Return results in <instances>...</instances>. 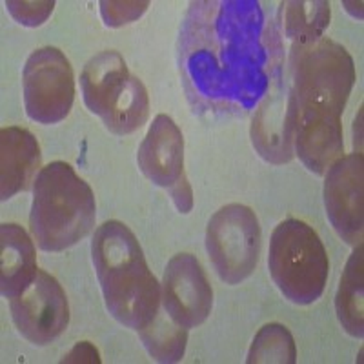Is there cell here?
<instances>
[{
    "label": "cell",
    "instance_id": "6da1fadb",
    "mask_svg": "<svg viewBox=\"0 0 364 364\" xmlns=\"http://www.w3.org/2000/svg\"><path fill=\"white\" fill-rule=\"evenodd\" d=\"M277 17L257 0L193 2L178 37V70L191 102L210 113H246L282 70Z\"/></svg>",
    "mask_w": 364,
    "mask_h": 364
},
{
    "label": "cell",
    "instance_id": "7a4b0ae2",
    "mask_svg": "<svg viewBox=\"0 0 364 364\" xmlns=\"http://www.w3.org/2000/svg\"><path fill=\"white\" fill-rule=\"evenodd\" d=\"M294 151L315 175L343 157V117L355 84L352 55L339 42L318 38L291 46Z\"/></svg>",
    "mask_w": 364,
    "mask_h": 364
},
{
    "label": "cell",
    "instance_id": "3957f363",
    "mask_svg": "<svg viewBox=\"0 0 364 364\" xmlns=\"http://www.w3.org/2000/svg\"><path fill=\"white\" fill-rule=\"evenodd\" d=\"M91 261L104 304L117 323L142 330L161 310L162 288L149 269L135 233L119 220H106L91 240Z\"/></svg>",
    "mask_w": 364,
    "mask_h": 364
},
{
    "label": "cell",
    "instance_id": "277c9868",
    "mask_svg": "<svg viewBox=\"0 0 364 364\" xmlns=\"http://www.w3.org/2000/svg\"><path fill=\"white\" fill-rule=\"evenodd\" d=\"M29 232L44 252H64L95 226L97 204L90 184L68 162L44 166L33 182Z\"/></svg>",
    "mask_w": 364,
    "mask_h": 364
},
{
    "label": "cell",
    "instance_id": "5b68a950",
    "mask_svg": "<svg viewBox=\"0 0 364 364\" xmlns=\"http://www.w3.org/2000/svg\"><path fill=\"white\" fill-rule=\"evenodd\" d=\"M268 268L279 291L299 306L321 299L330 275L323 240L310 224L297 219L282 220L273 230Z\"/></svg>",
    "mask_w": 364,
    "mask_h": 364
},
{
    "label": "cell",
    "instance_id": "8992f818",
    "mask_svg": "<svg viewBox=\"0 0 364 364\" xmlns=\"http://www.w3.org/2000/svg\"><path fill=\"white\" fill-rule=\"evenodd\" d=\"M261 242V224L255 211L245 204H226L208 223V255L226 284H240L255 272Z\"/></svg>",
    "mask_w": 364,
    "mask_h": 364
},
{
    "label": "cell",
    "instance_id": "52a82bcc",
    "mask_svg": "<svg viewBox=\"0 0 364 364\" xmlns=\"http://www.w3.org/2000/svg\"><path fill=\"white\" fill-rule=\"evenodd\" d=\"M26 113L38 124H58L70 115L75 100V75L58 48L35 50L22 70Z\"/></svg>",
    "mask_w": 364,
    "mask_h": 364
},
{
    "label": "cell",
    "instance_id": "ba28073f",
    "mask_svg": "<svg viewBox=\"0 0 364 364\" xmlns=\"http://www.w3.org/2000/svg\"><path fill=\"white\" fill-rule=\"evenodd\" d=\"M17 331L35 346H48L63 336L70 324V302L57 279L38 269L33 282L17 297L9 299Z\"/></svg>",
    "mask_w": 364,
    "mask_h": 364
},
{
    "label": "cell",
    "instance_id": "9c48e42d",
    "mask_svg": "<svg viewBox=\"0 0 364 364\" xmlns=\"http://www.w3.org/2000/svg\"><path fill=\"white\" fill-rule=\"evenodd\" d=\"M364 157L360 151L337 159L326 170L324 208L337 235L350 246L363 245Z\"/></svg>",
    "mask_w": 364,
    "mask_h": 364
},
{
    "label": "cell",
    "instance_id": "30bf717a",
    "mask_svg": "<svg viewBox=\"0 0 364 364\" xmlns=\"http://www.w3.org/2000/svg\"><path fill=\"white\" fill-rule=\"evenodd\" d=\"M162 306L182 328H197L210 317L213 290L199 259L177 253L168 261L162 277Z\"/></svg>",
    "mask_w": 364,
    "mask_h": 364
},
{
    "label": "cell",
    "instance_id": "8fae6325",
    "mask_svg": "<svg viewBox=\"0 0 364 364\" xmlns=\"http://www.w3.org/2000/svg\"><path fill=\"white\" fill-rule=\"evenodd\" d=\"M281 80L272 82L252 124L253 148L272 164H286L294 157V93Z\"/></svg>",
    "mask_w": 364,
    "mask_h": 364
},
{
    "label": "cell",
    "instance_id": "7c38bea8",
    "mask_svg": "<svg viewBox=\"0 0 364 364\" xmlns=\"http://www.w3.org/2000/svg\"><path fill=\"white\" fill-rule=\"evenodd\" d=\"M139 170L155 186L170 190L184 177V136L173 119L157 115L136 154Z\"/></svg>",
    "mask_w": 364,
    "mask_h": 364
},
{
    "label": "cell",
    "instance_id": "4fadbf2b",
    "mask_svg": "<svg viewBox=\"0 0 364 364\" xmlns=\"http://www.w3.org/2000/svg\"><path fill=\"white\" fill-rule=\"evenodd\" d=\"M41 146L28 129L18 126L0 132V199L8 200L28 190L41 168Z\"/></svg>",
    "mask_w": 364,
    "mask_h": 364
},
{
    "label": "cell",
    "instance_id": "5bb4252c",
    "mask_svg": "<svg viewBox=\"0 0 364 364\" xmlns=\"http://www.w3.org/2000/svg\"><path fill=\"white\" fill-rule=\"evenodd\" d=\"M129 77L132 73L119 51L108 50L91 57L80 73L82 99L87 109L104 119L126 87Z\"/></svg>",
    "mask_w": 364,
    "mask_h": 364
},
{
    "label": "cell",
    "instance_id": "9a60e30c",
    "mask_svg": "<svg viewBox=\"0 0 364 364\" xmlns=\"http://www.w3.org/2000/svg\"><path fill=\"white\" fill-rule=\"evenodd\" d=\"M37 255L31 237L21 224L0 226V291L13 299L33 282L37 275Z\"/></svg>",
    "mask_w": 364,
    "mask_h": 364
},
{
    "label": "cell",
    "instance_id": "2e32d148",
    "mask_svg": "<svg viewBox=\"0 0 364 364\" xmlns=\"http://www.w3.org/2000/svg\"><path fill=\"white\" fill-rule=\"evenodd\" d=\"M363 245L355 246L350 255L341 275L339 290L336 295V310L341 326L346 333L355 339L364 336V310H363V291H364V272H363Z\"/></svg>",
    "mask_w": 364,
    "mask_h": 364
},
{
    "label": "cell",
    "instance_id": "e0dca14e",
    "mask_svg": "<svg viewBox=\"0 0 364 364\" xmlns=\"http://www.w3.org/2000/svg\"><path fill=\"white\" fill-rule=\"evenodd\" d=\"M330 2H282L277 21L282 24V33L294 46H308L323 38L324 29L330 26Z\"/></svg>",
    "mask_w": 364,
    "mask_h": 364
},
{
    "label": "cell",
    "instance_id": "ac0fdd59",
    "mask_svg": "<svg viewBox=\"0 0 364 364\" xmlns=\"http://www.w3.org/2000/svg\"><path fill=\"white\" fill-rule=\"evenodd\" d=\"M139 337L151 359L157 363H178L186 353L188 330L175 323L166 310H159L154 321L139 330Z\"/></svg>",
    "mask_w": 364,
    "mask_h": 364
},
{
    "label": "cell",
    "instance_id": "d6986e66",
    "mask_svg": "<svg viewBox=\"0 0 364 364\" xmlns=\"http://www.w3.org/2000/svg\"><path fill=\"white\" fill-rule=\"evenodd\" d=\"M149 117V97L142 80L132 75L109 113L102 119L104 126L115 135H129L144 124Z\"/></svg>",
    "mask_w": 364,
    "mask_h": 364
},
{
    "label": "cell",
    "instance_id": "ffe728a7",
    "mask_svg": "<svg viewBox=\"0 0 364 364\" xmlns=\"http://www.w3.org/2000/svg\"><path fill=\"white\" fill-rule=\"evenodd\" d=\"M297 360V348L294 336L282 324L272 323L262 326L253 337L248 352V364H294Z\"/></svg>",
    "mask_w": 364,
    "mask_h": 364
},
{
    "label": "cell",
    "instance_id": "44dd1931",
    "mask_svg": "<svg viewBox=\"0 0 364 364\" xmlns=\"http://www.w3.org/2000/svg\"><path fill=\"white\" fill-rule=\"evenodd\" d=\"M149 2H113V0H102L100 2V15L104 24L109 28H120L142 17V13L148 9Z\"/></svg>",
    "mask_w": 364,
    "mask_h": 364
},
{
    "label": "cell",
    "instance_id": "7402d4cb",
    "mask_svg": "<svg viewBox=\"0 0 364 364\" xmlns=\"http://www.w3.org/2000/svg\"><path fill=\"white\" fill-rule=\"evenodd\" d=\"M6 8L18 24L37 28L50 18L55 2L53 0H44V2H37V0H33V2H13V0H9V2H6Z\"/></svg>",
    "mask_w": 364,
    "mask_h": 364
},
{
    "label": "cell",
    "instance_id": "603a6c76",
    "mask_svg": "<svg viewBox=\"0 0 364 364\" xmlns=\"http://www.w3.org/2000/svg\"><path fill=\"white\" fill-rule=\"evenodd\" d=\"M168 191H170V197L173 200L175 208L178 210V213H190L191 208H193V191H191L186 175L177 184H173Z\"/></svg>",
    "mask_w": 364,
    "mask_h": 364
},
{
    "label": "cell",
    "instance_id": "cb8c5ba5",
    "mask_svg": "<svg viewBox=\"0 0 364 364\" xmlns=\"http://www.w3.org/2000/svg\"><path fill=\"white\" fill-rule=\"evenodd\" d=\"M63 363H100L99 350L87 341H82V343L75 344L73 350H71L68 355H64Z\"/></svg>",
    "mask_w": 364,
    "mask_h": 364
}]
</instances>
